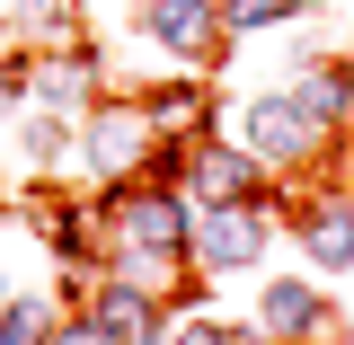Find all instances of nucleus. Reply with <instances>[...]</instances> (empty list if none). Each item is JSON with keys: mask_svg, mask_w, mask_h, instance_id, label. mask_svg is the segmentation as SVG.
<instances>
[{"mask_svg": "<svg viewBox=\"0 0 354 345\" xmlns=\"http://www.w3.org/2000/svg\"><path fill=\"white\" fill-rule=\"evenodd\" d=\"M337 97H346V115H354V71H346V80H337Z\"/></svg>", "mask_w": 354, "mask_h": 345, "instance_id": "9d476101", "label": "nucleus"}, {"mask_svg": "<svg viewBox=\"0 0 354 345\" xmlns=\"http://www.w3.org/2000/svg\"><path fill=\"white\" fill-rule=\"evenodd\" d=\"M195 186H204L213 204H239V186H257V177H248V160H239V151H213V160L195 169Z\"/></svg>", "mask_w": 354, "mask_h": 345, "instance_id": "423d86ee", "label": "nucleus"}, {"mask_svg": "<svg viewBox=\"0 0 354 345\" xmlns=\"http://www.w3.org/2000/svg\"><path fill=\"white\" fill-rule=\"evenodd\" d=\"M310 319H319V292H310V283H274V292H266V328H283V337H301Z\"/></svg>", "mask_w": 354, "mask_h": 345, "instance_id": "7ed1b4c3", "label": "nucleus"}, {"mask_svg": "<svg viewBox=\"0 0 354 345\" xmlns=\"http://www.w3.org/2000/svg\"><path fill=\"white\" fill-rule=\"evenodd\" d=\"M142 248H186V213L177 204H133V221H124Z\"/></svg>", "mask_w": 354, "mask_h": 345, "instance_id": "20e7f679", "label": "nucleus"}, {"mask_svg": "<svg viewBox=\"0 0 354 345\" xmlns=\"http://www.w3.org/2000/svg\"><path fill=\"white\" fill-rule=\"evenodd\" d=\"M177 345H230V328H213V319H195V328H177Z\"/></svg>", "mask_w": 354, "mask_h": 345, "instance_id": "1a4fd4ad", "label": "nucleus"}, {"mask_svg": "<svg viewBox=\"0 0 354 345\" xmlns=\"http://www.w3.org/2000/svg\"><path fill=\"white\" fill-rule=\"evenodd\" d=\"M310 257L319 265H354V213H310Z\"/></svg>", "mask_w": 354, "mask_h": 345, "instance_id": "39448f33", "label": "nucleus"}, {"mask_svg": "<svg viewBox=\"0 0 354 345\" xmlns=\"http://www.w3.org/2000/svg\"><path fill=\"white\" fill-rule=\"evenodd\" d=\"M248 133H257V151H301L319 124H310L292 97H266V106H248Z\"/></svg>", "mask_w": 354, "mask_h": 345, "instance_id": "f257e3e1", "label": "nucleus"}, {"mask_svg": "<svg viewBox=\"0 0 354 345\" xmlns=\"http://www.w3.org/2000/svg\"><path fill=\"white\" fill-rule=\"evenodd\" d=\"M248 257H257V221H239V213L204 221V265H248Z\"/></svg>", "mask_w": 354, "mask_h": 345, "instance_id": "f03ea898", "label": "nucleus"}, {"mask_svg": "<svg viewBox=\"0 0 354 345\" xmlns=\"http://www.w3.org/2000/svg\"><path fill=\"white\" fill-rule=\"evenodd\" d=\"M151 36L177 44V53H204V18H195V9H160V18H151Z\"/></svg>", "mask_w": 354, "mask_h": 345, "instance_id": "0eeeda50", "label": "nucleus"}, {"mask_svg": "<svg viewBox=\"0 0 354 345\" xmlns=\"http://www.w3.org/2000/svg\"><path fill=\"white\" fill-rule=\"evenodd\" d=\"M0 345H44V319L36 310H9V319H0Z\"/></svg>", "mask_w": 354, "mask_h": 345, "instance_id": "6e6552de", "label": "nucleus"}]
</instances>
